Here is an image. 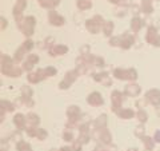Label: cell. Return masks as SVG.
I'll return each instance as SVG.
<instances>
[{
    "mask_svg": "<svg viewBox=\"0 0 160 151\" xmlns=\"http://www.w3.org/2000/svg\"><path fill=\"white\" fill-rule=\"evenodd\" d=\"M77 5L81 7V8H87V7H90V5H91V3H90V1H87V0H79Z\"/></svg>",
    "mask_w": 160,
    "mask_h": 151,
    "instance_id": "6da1fadb",
    "label": "cell"
},
{
    "mask_svg": "<svg viewBox=\"0 0 160 151\" xmlns=\"http://www.w3.org/2000/svg\"><path fill=\"white\" fill-rule=\"evenodd\" d=\"M111 1H112V0H111ZM114 3H116V0H114Z\"/></svg>",
    "mask_w": 160,
    "mask_h": 151,
    "instance_id": "7a4b0ae2",
    "label": "cell"
}]
</instances>
